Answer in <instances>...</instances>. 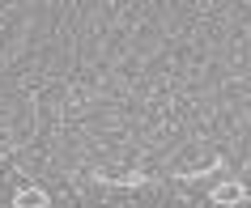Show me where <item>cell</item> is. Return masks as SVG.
<instances>
[{
  "label": "cell",
  "instance_id": "6da1fadb",
  "mask_svg": "<svg viewBox=\"0 0 251 208\" xmlns=\"http://www.w3.org/2000/svg\"><path fill=\"white\" fill-rule=\"evenodd\" d=\"M243 195H247V187H243V183L226 179V183H217V187L209 191V200H213L217 208H234V204H243Z\"/></svg>",
  "mask_w": 251,
  "mask_h": 208
},
{
  "label": "cell",
  "instance_id": "7a4b0ae2",
  "mask_svg": "<svg viewBox=\"0 0 251 208\" xmlns=\"http://www.w3.org/2000/svg\"><path fill=\"white\" fill-rule=\"evenodd\" d=\"M47 204H51V195L43 191V187H34V183L13 195V208H47Z\"/></svg>",
  "mask_w": 251,
  "mask_h": 208
},
{
  "label": "cell",
  "instance_id": "3957f363",
  "mask_svg": "<svg viewBox=\"0 0 251 208\" xmlns=\"http://www.w3.org/2000/svg\"><path fill=\"white\" fill-rule=\"evenodd\" d=\"M102 183H115V187H145V174H102Z\"/></svg>",
  "mask_w": 251,
  "mask_h": 208
},
{
  "label": "cell",
  "instance_id": "277c9868",
  "mask_svg": "<svg viewBox=\"0 0 251 208\" xmlns=\"http://www.w3.org/2000/svg\"><path fill=\"white\" fill-rule=\"evenodd\" d=\"M222 170V157H213L209 166H196V170H187V174H179V179H204V174H217Z\"/></svg>",
  "mask_w": 251,
  "mask_h": 208
}]
</instances>
